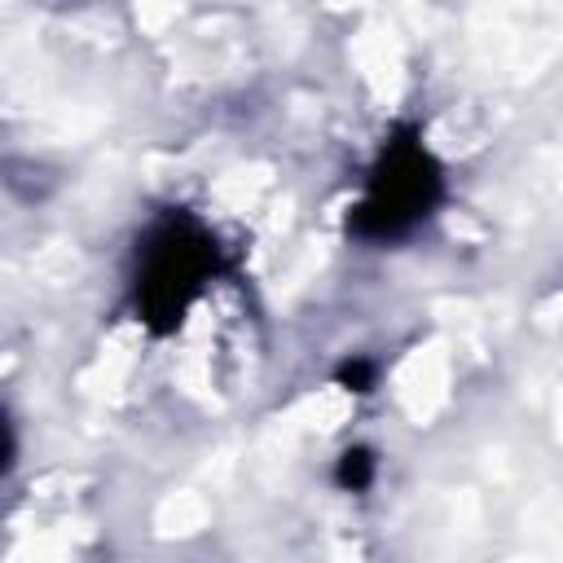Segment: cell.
<instances>
[{
  "mask_svg": "<svg viewBox=\"0 0 563 563\" xmlns=\"http://www.w3.org/2000/svg\"><path fill=\"white\" fill-rule=\"evenodd\" d=\"M435 198H440V167L422 150V141H413V136L387 141V150L378 154V163L369 172V189L352 216V233L391 242V238L409 233L413 224H422L431 216Z\"/></svg>",
  "mask_w": 563,
  "mask_h": 563,
  "instance_id": "cell-1",
  "label": "cell"
},
{
  "mask_svg": "<svg viewBox=\"0 0 563 563\" xmlns=\"http://www.w3.org/2000/svg\"><path fill=\"white\" fill-rule=\"evenodd\" d=\"M207 268H211V238L185 216L163 220L145 242V264L136 277L141 317L158 330L180 321V312L198 295Z\"/></svg>",
  "mask_w": 563,
  "mask_h": 563,
  "instance_id": "cell-2",
  "label": "cell"
},
{
  "mask_svg": "<svg viewBox=\"0 0 563 563\" xmlns=\"http://www.w3.org/2000/svg\"><path fill=\"white\" fill-rule=\"evenodd\" d=\"M374 471H378V462H374V453H369V449H347V453L339 457V471H334V479H339V488H347V493H361V488H369Z\"/></svg>",
  "mask_w": 563,
  "mask_h": 563,
  "instance_id": "cell-3",
  "label": "cell"
},
{
  "mask_svg": "<svg viewBox=\"0 0 563 563\" xmlns=\"http://www.w3.org/2000/svg\"><path fill=\"white\" fill-rule=\"evenodd\" d=\"M339 383L347 387V391H369V383H374V365L369 361H343L339 365Z\"/></svg>",
  "mask_w": 563,
  "mask_h": 563,
  "instance_id": "cell-4",
  "label": "cell"
}]
</instances>
